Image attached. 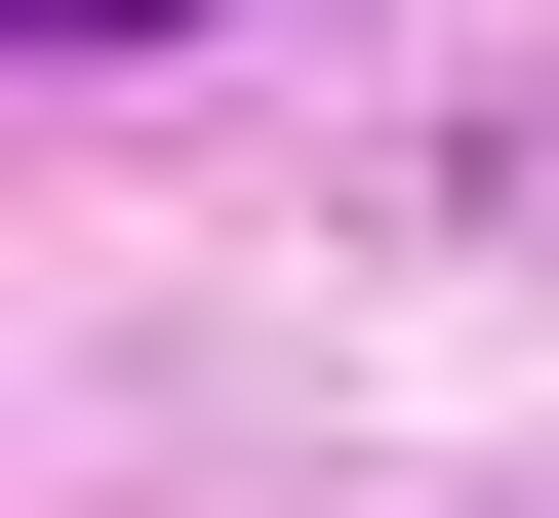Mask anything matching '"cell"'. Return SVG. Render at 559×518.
I'll return each instance as SVG.
<instances>
[{
	"instance_id": "cell-1",
	"label": "cell",
	"mask_w": 559,
	"mask_h": 518,
	"mask_svg": "<svg viewBox=\"0 0 559 518\" xmlns=\"http://www.w3.org/2000/svg\"><path fill=\"white\" fill-rule=\"evenodd\" d=\"M40 40H200V0H40Z\"/></svg>"
}]
</instances>
